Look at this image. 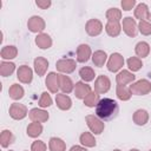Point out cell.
<instances>
[{
    "label": "cell",
    "mask_w": 151,
    "mask_h": 151,
    "mask_svg": "<svg viewBox=\"0 0 151 151\" xmlns=\"http://www.w3.org/2000/svg\"><path fill=\"white\" fill-rule=\"evenodd\" d=\"M118 104L116 100L111 99V98H104L100 99L99 103L96 106V114L98 118L103 119V120H110L112 118H114L118 113Z\"/></svg>",
    "instance_id": "1"
},
{
    "label": "cell",
    "mask_w": 151,
    "mask_h": 151,
    "mask_svg": "<svg viewBox=\"0 0 151 151\" xmlns=\"http://www.w3.org/2000/svg\"><path fill=\"white\" fill-rule=\"evenodd\" d=\"M130 92L131 94H137V96H144L147 94L151 91V83L146 79H140L136 81L134 84L130 85Z\"/></svg>",
    "instance_id": "2"
},
{
    "label": "cell",
    "mask_w": 151,
    "mask_h": 151,
    "mask_svg": "<svg viewBox=\"0 0 151 151\" xmlns=\"http://www.w3.org/2000/svg\"><path fill=\"white\" fill-rule=\"evenodd\" d=\"M86 123H87V126L90 127V130L94 133V134H99L103 132L104 130V123L96 116L93 114H88L86 116Z\"/></svg>",
    "instance_id": "3"
},
{
    "label": "cell",
    "mask_w": 151,
    "mask_h": 151,
    "mask_svg": "<svg viewBox=\"0 0 151 151\" xmlns=\"http://www.w3.org/2000/svg\"><path fill=\"white\" fill-rule=\"evenodd\" d=\"M27 107L22 104H18V103H14L11 105L9 107V116L13 118V119H24L26 116H27Z\"/></svg>",
    "instance_id": "4"
},
{
    "label": "cell",
    "mask_w": 151,
    "mask_h": 151,
    "mask_svg": "<svg viewBox=\"0 0 151 151\" xmlns=\"http://www.w3.org/2000/svg\"><path fill=\"white\" fill-rule=\"evenodd\" d=\"M124 65V58L119 53H112L107 61V68L110 72H117Z\"/></svg>",
    "instance_id": "5"
},
{
    "label": "cell",
    "mask_w": 151,
    "mask_h": 151,
    "mask_svg": "<svg viewBox=\"0 0 151 151\" xmlns=\"http://www.w3.org/2000/svg\"><path fill=\"white\" fill-rule=\"evenodd\" d=\"M110 86H111L110 79H109L106 76L101 74V76H99V77L97 78V80H96V83H94V91H96V93L101 94V93L107 92V91L110 90Z\"/></svg>",
    "instance_id": "6"
},
{
    "label": "cell",
    "mask_w": 151,
    "mask_h": 151,
    "mask_svg": "<svg viewBox=\"0 0 151 151\" xmlns=\"http://www.w3.org/2000/svg\"><path fill=\"white\" fill-rule=\"evenodd\" d=\"M86 32L88 35L91 37H96V35H99L103 31V24L98 20V19H90L87 22H86Z\"/></svg>",
    "instance_id": "7"
},
{
    "label": "cell",
    "mask_w": 151,
    "mask_h": 151,
    "mask_svg": "<svg viewBox=\"0 0 151 151\" xmlns=\"http://www.w3.org/2000/svg\"><path fill=\"white\" fill-rule=\"evenodd\" d=\"M55 67L59 72L72 73L76 70V61L73 59H60V60L57 61Z\"/></svg>",
    "instance_id": "8"
},
{
    "label": "cell",
    "mask_w": 151,
    "mask_h": 151,
    "mask_svg": "<svg viewBox=\"0 0 151 151\" xmlns=\"http://www.w3.org/2000/svg\"><path fill=\"white\" fill-rule=\"evenodd\" d=\"M17 77L18 79L24 83V84H29L33 79V72L32 70L27 66V65H22L18 68V72H17Z\"/></svg>",
    "instance_id": "9"
},
{
    "label": "cell",
    "mask_w": 151,
    "mask_h": 151,
    "mask_svg": "<svg viewBox=\"0 0 151 151\" xmlns=\"http://www.w3.org/2000/svg\"><path fill=\"white\" fill-rule=\"evenodd\" d=\"M27 26H28V29L31 32L38 33V32H41L45 28V21L38 15H33V17H31L28 19Z\"/></svg>",
    "instance_id": "10"
},
{
    "label": "cell",
    "mask_w": 151,
    "mask_h": 151,
    "mask_svg": "<svg viewBox=\"0 0 151 151\" xmlns=\"http://www.w3.org/2000/svg\"><path fill=\"white\" fill-rule=\"evenodd\" d=\"M123 29L129 37H136L137 34V24L134 19L131 17H126L123 19Z\"/></svg>",
    "instance_id": "11"
},
{
    "label": "cell",
    "mask_w": 151,
    "mask_h": 151,
    "mask_svg": "<svg viewBox=\"0 0 151 151\" xmlns=\"http://www.w3.org/2000/svg\"><path fill=\"white\" fill-rule=\"evenodd\" d=\"M28 117L32 122H37V123H45L48 119V113L44 110L40 109H32L28 112Z\"/></svg>",
    "instance_id": "12"
},
{
    "label": "cell",
    "mask_w": 151,
    "mask_h": 151,
    "mask_svg": "<svg viewBox=\"0 0 151 151\" xmlns=\"http://www.w3.org/2000/svg\"><path fill=\"white\" fill-rule=\"evenodd\" d=\"M91 57V48L86 44H81L77 48V60L79 63H86Z\"/></svg>",
    "instance_id": "13"
},
{
    "label": "cell",
    "mask_w": 151,
    "mask_h": 151,
    "mask_svg": "<svg viewBox=\"0 0 151 151\" xmlns=\"http://www.w3.org/2000/svg\"><path fill=\"white\" fill-rule=\"evenodd\" d=\"M76 97L79 99H85L90 93H91V87L90 85H86L85 83L78 81L76 83V88H74Z\"/></svg>",
    "instance_id": "14"
},
{
    "label": "cell",
    "mask_w": 151,
    "mask_h": 151,
    "mask_svg": "<svg viewBox=\"0 0 151 151\" xmlns=\"http://www.w3.org/2000/svg\"><path fill=\"white\" fill-rule=\"evenodd\" d=\"M134 78H136V76L133 73H131V72H129L126 70H123L122 72H119L117 74L116 81H117L118 85H126L129 83H132L134 80Z\"/></svg>",
    "instance_id": "15"
},
{
    "label": "cell",
    "mask_w": 151,
    "mask_h": 151,
    "mask_svg": "<svg viewBox=\"0 0 151 151\" xmlns=\"http://www.w3.org/2000/svg\"><path fill=\"white\" fill-rule=\"evenodd\" d=\"M46 86L48 87V90L52 93H57L58 88H59V78L58 74H55L54 72H51L47 74L46 78Z\"/></svg>",
    "instance_id": "16"
},
{
    "label": "cell",
    "mask_w": 151,
    "mask_h": 151,
    "mask_svg": "<svg viewBox=\"0 0 151 151\" xmlns=\"http://www.w3.org/2000/svg\"><path fill=\"white\" fill-rule=\"evenodd\" d=\"M59 78V87L64 93H70L73 90V83L70 77L64 74H58Z\"/></svg>",
    "instance_id": "17"
},
{
    "label": "cell",
    "mask_w": 151,
    "mask_h": 151,
    "mask_svg": "<svg viewBox=\"0 0 151 151\" xmlns=\"http://www.w3.org/2000/svg\"><path fill=\"white\" fill-rule=\"evenodd\" d=\"M55 101H57L58 107H59L60 110H64V111L70 110L71 106H72V100H71V98H70L68 96L64 94V93L57 94V96H55Z\"/></svg>",
    "instance_id": "18"
},
{
    "label": "cell",
    "mask_w": 151,
    "mask_h": 151,
    "mask_svg": "<svg viewBox=\"0 0 151 151\" xmlns=\"http://www.w3.org/2000/svg\"><path fill=\"white\" fill-rule=\"evenodd\" d=\"M48 67V61L42 58V57H38L34 59V70L38 73V76H44L45 72L47 71Z\"/></svg>",
    "instance_id": "19"
},
{
    "label": "cell",
    "mask_w": 151,
    "mask_h": 151,
    "mask_svg": "<svg viewBox=\"0 0 151 151\" xmlns=\"http://www.w3.org/2000/svg\"><path fill=\"white\" fill-rule=\"evenodd\" d=\"M35 44L42 48V50H46V48H50L51 45H52V39L50 38L48 34H45V33H40L37 35L35 38Z\"/></svg>",
    "instance_id": "20"
},
{
    "label": "cell",
    "mask_w": 151,
    "mask_h": 151,
    "mask_svg": "<svg viewBox=\"0 0 151 151\" xmlns=\"http://www.w3.org/2000/svg\"><path fill=\"white\" fill-rule=\"evenodd\" d=\"M149 15H150V12H149L147 5H145V4H138L137 7H136V9H134V17L142 21V20L149 19Z\"/></svg>",
    "instance_id": "21"
},
{
    "label": "cell",
    "mask_w": 151,
    "mask_h": 151,
    "mask_svg": "<svg viewBox=\"0 0 151 151\" xmlns=\"http://www.w3.org/2000/svg\"><path fill=\"white\" fill-rule=\"evenodd\" d=\"M149 120V113L147 111L145 110H137L134 113H133V122L137 124V125H145Z\"/></svg>",
    "instance_id": "22"
},
{
    "label": "cell",
    "mask_w": 151,
    "mask_h": 151,
    "mask_svg": "<svg viewBox=\"0 0 151 151\" xmlns=\"http://www.w3.org/2000/svg\"><path fill=\"white\" fill-rule=\"evenodd\" d=\"M48 147H50L51 151H65L66 150V144L64 143L63 139L57 138V137H52L50 139Z\"/></svg>",
    "instance_id": "23"
},
{
    "label": "cell",
    "mask_w": 151,
    "mask_h": 151,
    "mask_svg": "<svg viewBox=\"0 0 151 151\" xmlns=\"http://www.w3.org/2000/svg\"><path fill=\"white\" fill-rule=\"evenodd\" d=\"M24 93H25V91H24L22 86H20L19 84H13V85L9 87V90H8L9 97H11L12 99H14V100L21 99V98L24 97Z\"/></svg>",
    "instance_id": "24"
},
{
    "label": "cell",
    "mask_w": 151,
    "mask_h": 151,
    "mask_svg": "<svg viewBox=\"0 0 151 151\" xmlns=\"http://www.w3.org/2000/svg\"><path fill=\"white\" fill-rule=\"evenodd\" d=\"M134 52H136V54H137L138 57L145 58V57H147L149 53H150V45H149L147 42H145V41H140V42H138V44L136 45Z\"/></svg>",
    "instance_id": "25"
},
{
    "label": "cell",
    "mask_w": 151,
    "mask_h": 151,
    "mask_svg": "<svg viewBox=\"0 0 151 151\" xmlns=\"http://www.w3.org/2000/svg\"><path fill=\"white\" fill-rule=\"evenodd\" d=\"M41 132H42V125L40 123L33 122L27 126V134L32 138H35V137L40 136Z\"/></svg>",
    "instance_id": "26"
},
{
    "label": "cell",
    "mask_w": 151,
    "mask_h": 151,
    "mask_svg": "<svg viewBox=\"0 0 151 151\" xmlns=\"http://www.w3.org/2000/svg\"><path fill=\"white\" fill-rule=\"evenodd\" d=\"M105 29H106V33L110 35V37H117L119 35L120 31H122V27L119 25V22H111L109 21L105 26Z\"/></svg>",
    "instance_id": "27"
},
{
    "label": "cell",
    "mask_w": 151,
    "mask_h": 151,
    "mask_svg": "<svg viewBox=\"0 0 151 151\" xmlns=\"http://www.w3.org/2000/svg\"><path fill=\"white\" fill-rule=\"evenodd\" d=\"M106 59H107V55H106V53L104 51H96L93 53V55H92V61L98 67H101L105 64Z\"/></svg>",
    "instance_id": "28"
},
{
    "label": "cell",
    "mask_w": 151,
    "mask_h": 151,
    "mask_svg": "<svg viewBox=\"0 0 151 151\" xmlns=\"http://www.w3.org/2000/svg\"><path fill=\"white\" fill-rule=\"evenodd\" d=\"M1 58L2 59H13L18 54V50L15 46H5L1 50Z\"/></svg>",
    "instance_id": "29"
},
{
    "label": "cell",
    "mask_w": 151,
    "mask_h": 151,
    "mask_svg": "<svg viewBox=\"0 0 151 151\" xmlns=\"http://www.w3.org/2000/svg\"><path fill=\"white\" fill-rule=\"evenodd\" d=\"M15 70V65L9 61H2L0 64V73L2 77H8L11 76Z\"/></svg>",
    "instance_id": "30"
},
{
    "label": "cell",
    "mask_w": 151,
    "mask_h": 151,
    "mask_svg": "<svg viewBox=\"0 0 151 151\" xmlns=\"http://www.w3.org/2000/svg\"><path fill=\"white\" fill-rule=\"evenodd\" d=\"M106 18L111 22H119V20L122 19V12H120V9H118L116 7L109 8L106 12Z\"/></svg>",
    "instance_id": "31"
},
{
    "label": "cell",
    "mask_w": 151,
    "mask_h": 151,
    "mask_svg": "<svg viewBox=\"0 0 151 151\" xmlns=\"http://www.w3.org/2000/svg\"><path fill=\"white\" fill-rule=\"evenodd\" d=\"M79 76L81 77V79H83L84 81H91V80L94 79L96 73H94V71H93L91 67L85 66V67H81V68H80Z\"/></svg>",
    "instance_id": "32"
},
{
    "label": "cell",
    "mask_w": 151,
    "mask_h": 151,
    "mask_svg": "<svg viewBox=\"0 0 151 151\" xmlns=\"http://www.w3.org/2000/svg\"><path fill=\"white\" fill-rule=\"evenodd\" d=\"M117 97L120 100H129L131 98L130 88L125 85H117Z\"/></svg>",
    "instance_id": "33"
},
{
    "label": "cell",
    "mask_w": 151,
    "mask_h": 151,
    "mask_svg": "<svg viewBox=\"0 0 151 151\" xmlns=\"http://www.w3.org/2000/svg\"><path fill=\"white\" fill-rule=\"evenodd\" d=\"M80 143L85 146H88V147L96 146V139L90 132H84L80 134Z\"/></svg>",
    "instance_id": "34"
},
{
    "label": "cell",
    "mask_w": 151,
    "mask_h": 151,
    "mask_svg": "<svg viewBox=\"0 0 151 151\" xmlns=\"http://www.w3.org/2000/svg\"><path fill=\"white\" fill-rule=\"evenodd\" d=\"M12 142H13V134H12V132L8 131V130H4L1 132V136H0V143H1L2 147H7Z\"/></svg>",
    "instance_id": "35"
},
{
    "label": "cell",
    "mask_w": 151,
    "mask_h": 151,
    "mask_svg": "<svg viewBox=\"0 0 151 151\" xmlns=\"http://www.w3.org/2000/svg\"><path fill=\"white\" fill-rule=\"evenodd\" d=\"M127 66H129V68H130L131 71L136 72V71H139V70L142 68L143 64H142V60H140L139 58H137V57H131V58L127 59Z\"/></svg>",
    "instance_id": "36"
},
{
    "label": "cell",
    "mask_w": 151,
    "mask_h": 151,
    "mask_svg": "<svg viewBox=\"0 0 151 151\" xmlns=\"http://www.w3.org/2000/svg\"><path fill=\"white\" fill-rule=\"evenodd\" d=\"M84 103H85V105L88 106V107L97 106V104L99 103V94L96 93V92H91V93L84 99Z\"/></svg>",
    "instance_id": "37"
},
{
    "label": "cell",
    "mask_w": 151,
    "mask_h": 151,
    "mask_svg": "<svg viewBox=\"0 0 151 151\" xmlns=\"http://www.w3.org/2000/svg\"><path fill=\"white\" fill-rule=\"evenodd\" d=\"M138 29H139V32H140L142 34H144V35H150V34H151V24L147 22V21H145V20H142V21H139V24H138Z\"/></svg>",
    "instance_id": "38"
},
{
    "label": "cell",
    "mask_w": 151,
    "mask_h": 151,
    "mask_svg": "<svg viewBox=\"0 0 151 151\" xmlns=\"http://www.w3.org/2000/svg\"><path fill=\"white\" fill-rule=\"evenodd\" d=\"M39 105L41 107H47V106L52 105V98H51V96L47 92L41 93V98L39 99Z\"/></svg>",
    "instance_id": "39"
},
{
    "label": "cell",
    "mask_w": 151,
    "mask_h": 151,
    "mask_svg": "<svg viewBox=\"0 0 151 151\" xmlns=\"http://www.w3.org/2000/svg\"><path fill=\"white\" fill-rule=\"evenodd\" d=\"M46 144L42 140H35L32 143L31 151H46Z\"/></svg>",
    "instance_id": "40"
},
{
    "label": "cell",
    "mask_w": 151,
    "mask_h": 151,
    "mask_svg": "<svg viewBox=\"0 0 151 151\" xmlns=\"http://www.w3.org/2000/svg\"><path fill=\"white\" fill-rule=\"evenodd\" d=\"M136 5V1L134 0H123L122 1V7L124 11H130L132 9V7Z\"/></svg>",
    "instance_id": "41"
},
{
    "label": "cell",
    "mask_w": 151,
    "mask_h": 151,
    "mask_svg": "<svg viewBox=\"0 0 151 151\" xmlns=\"http://www.w3.org/2000/svg\"><path fill=\"white\" fill-rule=\"evenodd\" d=\"M35 4H37V6H38V7H40L41 9H46L47 7H50V6H51V1H50V0H45V1L37 0V1H35Z\"/></svg>",
    "instance_id": "42"
},
{
    "label": "cell",
    "mask_w": 151,
    "mask_h": 151,
    "mask_svg": "<svg viewBox=\"0 0 151 151\" xmlns=\"http://www.w3.org/2000/svg\"><path fill=\"white\" fill-rule=\"evenodd\" d=\"M70 151H87L85 147H81V146H79V145H73L71 149H70Z\"/></svg>",
    "instance_id": "43"
},
{
    "label": "cell",
    "mask_w": 151,
    "mask_h": 151,
    "mask_svg": "<svg viewBox=\"0 0 151 151\" xmlns=\"http://www.w3.org/2000/svg\"><path fill=\"white\" fill-rule=\"evenodd\" d=\"M130 151H139V150H137V149H132V150H130Z\"/></svg>",
    "instance_id": "44"
},
{
    "label": "cell",
    "mask_w": 151,
    "mask_h": 151,
    "mask_svg": "<svg viewBox=\"0 0 151 151\" xmlns=\"http://www.w3.org/2000/svg\"><path fill=\"white\" fill-rule=\"evenodd\" d=\"M149 20H150V21H151V14H150V15H149Z\"/></svg>",
    "instance_id": "45"
},
{
    "label": "cell",
    "mask_w": 151,
    "mask_h": 151,
    "mask_svg": "<svg viewBox=\"0 0 151 151\" xmlns=\"http://www.w3.org/2000/svg\"><path fill=\"white\" fill-rule=\"evenodd\" d=\"M113 151H120V150H113Z\"/></svg>",
    "instance_id": "46"
},
{
    "label": "cell",
    "mask_w": 151,
    "mask_h": 151,
    "mask_svg": "<svg viewBox=\"0 0 151 151\" xmlns=\"http://www.w3.org/2000/svg\"><path fill=\"white\" fill-rule=\"evenodd\" d=\"M9 151H13V150H9Z\"/></svg>",
    "instance_id": "47"
},
{
    "label": "cell",
    "mask_w": 151,
    "mask_h": 151,
    "mask_svg": "<svg viewBox=\"0 0 151 151\" xmlns=\"http://www.w3.org/2000/svg\"><path fill=\"white\" fill-rule=\"evenodd\" d=\"M149 151H151V150H149Z\"/></svg>",
    "instance_id": "48"
}]
</instances>
